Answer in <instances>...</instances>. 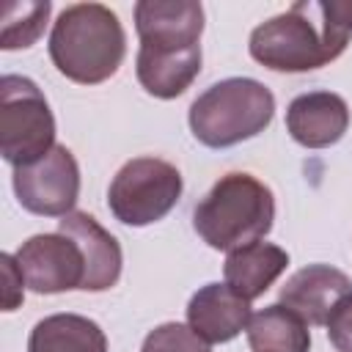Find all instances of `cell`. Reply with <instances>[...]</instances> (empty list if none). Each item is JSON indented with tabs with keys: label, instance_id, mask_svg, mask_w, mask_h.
Returning a JSON list of instances; mask_svg holds the SVG:
<instances>
[{
	"label": "cell",
	"instance_id": "6da1fadb",
	"mask_svg": "<svg viewBox=\"0 0 352 352\" xmlns=\"http://www.w3.org/2000/svg\"><path fill=\"white\" fill-rule=\"evenodd\" d=\"M135 30L140 38L138 82L157 99L182 96L201 72V3L140 0L135 6Z\"/></svg>",
	"mask_w": 352,
	"mask_h": 352
},
{
	"label": "cell",
	"instance_id": "7a4b0ae2",
	"mask_svg": "<svg viewBox=\"0 0 352 352\" xmlns=\"http://www.w3.org/2000/svg\"><path fill=\"white\" fill-rule=\"evenodd\" d=\"M126 55V36L118 16L102 3H74L63 8L50 33L55 69L80 85L113 77Z\"/></svg>",
	"mask_w": 352,
	"mask_h": 352
},
{
	"label": "cell",
	"instance_id": "3957f363",
	"mask_svg": "<svg viewBox=\"0 0 352 352\" xmlns=\"http://www.w3.org/2000/svg\"><path fill=\"white\" fill-rule=\"evenodd\" d=\"M349 30L333 25L319 3H294L250 33V58L272 72H311L336 60Z\"/></svg>",
	"mask_w": 352,
	"mask_h": 352
},
{
	"label": "cell",
	"instance_id": "277c9868",
	"mask_svg": "<svg viewBox=\"0 0 352 352\" xmlns=\"http://www.w3.org/2000/svg\"><path fill=\"white\" fill-rule=\"evenodd\" d=\"M275 220L272 190L250 173H226L195 206L192 226L214 250H236L270 234Z\"/></svg>",
	"mask_w": 352,
	"mask_h": 352
},
{
	"label": "cell",
	"instance_id": "5b68a950",
	"mask_svg": "<svg viewBox=\"0 0 352 352\" xmlns=\"http://www.w3.org/2000/svg\"><path fill=\"white\" fill-rule=\"evenodd\" d=\"M275 116V96L250 77H228L209 85L190 104V129L209 148H228L256 138Z\"/></svg>",
	"mask_w": 352,
	"mask_h": 352
},
{
	"label": "cell",
	"instance_id": "8992f818",
	"mask_svg": "<svg viewBox=\"0 0 352 352\" xmlns=\"http://www.w3.org/2000/svg\"><path fill=\"white\" fill-rule=\"evenodd\" d=\"M55 148V118L41 88L22 77L0 80V154L14 168L33 165Z\"/></svg>",
	"mask_w": 352,
	"mask_h": 352
},
{
	"label": "cell",
	"instance_id": "52a82bcc",
	"mask_svg": "<svg viewBox=\"0 0 352 352\" xmlns=\"http://www.w3.org/2000/svg\"><path fill=\"white\" fill-rule=\"evenodd\" d=\"M182 198V173L160 157H135L113 176L107 206L124 226H151Z\"/></svg>",
	"mask_w": 352,
	"mask_h": 352
},
{
	"label": "cell",
	"instance_id": "ba28073f",
	"mask_svg": "<svg viewBox=\"0 0 352 352\" xmlns=\"http://www.w3.org/2000/svg\"><path fill=\"white\" fill-rule=\"evenodd\" d=\"M14 192L19 204L44 217H63L74 212L80 195V168L66 146H55L33 165L14 168Z\"/></svg>",
	"mask_w": 352,
	"mask_h": 352
},
{
	"label": "cell",
	"instance_id": "9c48e42d",
	"mask_svg": "<svg viewBox=\"0 0 352 352\" xmlns=\"http://www.w3.org/2000/svg\"><path fill=\"white\" fill-rule=\"evenodd\" d=\"M25 286L38 294H60L82 289L85 258L80 245L66 234H36L16 250Z\"/></svg>",
	"mask_w": 352,
	"mask_h": 352
},
{
	"label": "cell",
	"instance_id": "30bf717a",
	"mask_svg": "<svg viewBox=\"0 0 352 352\" xmlns=\"http://www.w3.org/2000/svg\"><path fill=\"white\" fill-rule=\"evenodd\" d=\"M352 292V280L330 264H308L297 270L280 289V305L294 311L305 324H327L338 300Z\"/></svg>",
	"mask_w": 352,
	"mask_h": 352
},
{
	"label": "cell",
	"instance_id": "8fae6325",
	"mask_svg": "<svg viewBox=\"0 0 352 352\" xmlns=\"http://www.w3.org/2000/svg\"><path fill=\"white\" fill-rule=\"evenodd\" d=\"M349 126V107L333 91H308L292 99L286 110L289 135L305 148H327L344 138Z\"/></svg>",
	"mask_w": 352,
	"mask_h": 352
},
{
	"label": "cell",
	"instance_id": "7c38bea8",
	"mask_svg": "<svg viewBox=\"0 0 352 352\" xmlns=\"http://www.w3.org/2000/svg\"><path fill=\"white\" fill-rule=\"evenodd\" d=\"M250 302L239 297L228 283H206L190 297L187 324L206 344H226L248 330Z\"/></svg>",
	"mask_w": 352,
	"mask_h": 352
},
{
	"label": "cell",
	"instance_id": "4fadbf2b",
	"mask_svg": "<svg viewBox=\"0 0 352 352\" xmlns=\"http://www.w3.org/2000/svg\"><path fill=\"white\" fill-rule=\"evenodd\" d=\"M58 231L72 236L85 258V292H104L121 278V245L88 212H69L58 220Z\"/></svg>",
	"mask_w": 352,
	"mask_h": 352
},
{
	"label": "cell",
	"instance_id": "5bb4252c",
	"mask_svg": "<svg viewBox=\"0 0 352 352\" xmlns=\"http://www.w3.org/2000/svg\"><path fill=\"white\" fill-rule=\"evenodd\" d=\"M286 267H289V253L272 242L258 239V242H250L245 248L231 250L223 272H226V283L239 297L253 302L280 278V272Z\"/></svg>",
	"mask_w": 352,
	"mask_h": 352
},
{
	"label": "cell",
	"instance_id": "9a60e30c",
	"mask_svg": "<svg viewBox=\"0 0 352 352\" xmlns=\"http://www.w3.org/2000/svg\"><path fill=\"white\" fill-rule=\"evenodd\" d=\"M28 352H107V338L88 316L52 314L33 324Z\"/></svg>",
	"mask_w": 352,
	"mask_h": 352
},
{
	"label": "cell",
	"instance_id": "2e32d148",
	"mask_svg": "<svg viewBox=\"0 0 352 352\" xmlns=\"http://www.w3.org/2000/svg\"><path fill=\"white\" fill-rule=\"evenodd\" d=\"M248 344L253 352H308L311 333L294 311L275 302L250 316Z\"/></svg>",
	"mask_w": 352,
	"mask_h": 352
},
{
	"label": "cell",
	"instance_id": "e0dca14e",
	"mask_svg": "<svg viewBox=\"0 0 352 352\" xmlns=\"http://www.w3.org/2000/svg\"><path fill=\"white\" fill-rule=\"evenodd\" d=\"M52 6L47 0L38 3H19L11 0L3 6V25H0V47L3 50H25L38 41V36L47 28Z\"/></svg>",
	"mask_w": 352,
	"mask_h": 352
},
{
	"label": "cell",
	"instance_id": "ac0fdd59",
	"mask_svg": "<svg viewBox=\"0 0 352 352\" xmlns=\"http://www.w3.org/2000/svg\"><path fill=\"white\" fill-rule=\"evenodd\" d=\"M140 352H212V349L201 336L192 333L190 324L165 322L146 336Z\"/></svg>",
	"mask_w": 352,
	"mask_h": 352
},
{
	"label": "cell",
	"instance_id": "d6986e66",
	"mask_svg": "<svg viewBox=\"0 0 352 352\" xmlns=\"http://www.w3.org/2000/svg\"><path fill=\"white\" fill-rule=\"evenodd\" d=\"M324 327L336 352H352V292L344 300H338Z\"/></svg>",
	"mask_w": 352,
	"mask_h": 352
},
{
	"label": "cell",
	"instance_id": "ffe728a7",
	"mask_svg": "<svg viewBox=\"0 0 352 352\" xmlns=\"http://www.w3.org/2000/svg\"><path fill=\"white\" fill-rule=\"evenodd\" d=\"M0 261H3V278H6V289H3V311H14V308L22 302V297H25V292H22L25 278H22L19 264H16V256L3 253Z\"/></svg>",
	"mask_w": 352,
	"mask_h": 352
},
{
	"label": "cell",
	"instance_id": "44dd1931",
	"mask_svg": "<svg viewBox=\"0 0 352 352\" xmlns=\"http://www.w3.org/2000/svg\"><path fill=\"white\" fill-rule=\"evenodd\" d=\"M319 6H322V14L333 25L352 33V0H330V3H319Z\"/></svg>",
	"mask_w": 352,
	"mask_h": 352
}]
</instances>
